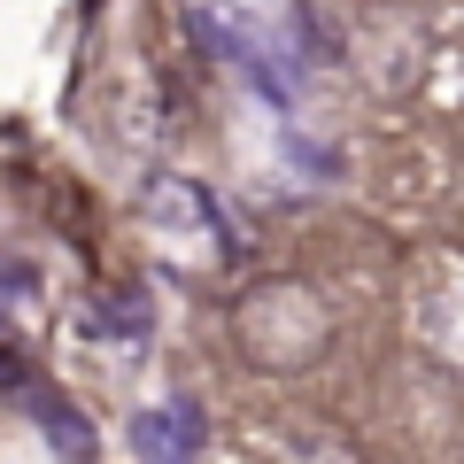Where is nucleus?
<instances>
[{"mask_svg":"<svg viewBox=\"0 0 464 464\" xmlns=\"http://www.w3.org/2000/svg\"><path fill=\"white\" fill-rule=\"evenodd\" d=\"M32 411L47 418V441L63 449V457H93V426H85V411H70V402L47 395V387H32Z\"/></svg>","mask_w":464,"mask_h":464,"instance_id":"nucleus-3","label":"nucleus"},{"mask_svg":"<svg viewBox=\"0 0 464 464\" xmlns=\"http://www.w3.org/2000/svg\"><path fill=\"white\" fill-rule=\"evenodd\" d=\"M132 449H140V457H194V449H201V411H194V402L140 411L132 418Z\"/></svg>","mask_w":464,"mask_h":464,"instance_id":"nucleus-2","label":"nucleus"},{"mask_svg":"<svg viewBox=\"0 0 464 464\" xmlns=\"http://www.w3.org/2000/svg\"><path fill=\"white\" fill-rule=\"evenodd\" d=\"M85 333H109V341H140L148 333V302L140 295H101L85 310Z\"/></svg>","mask_w":464,"mask_h":464,"instance_id":"nucleus-4","label":"nucleus"},{"mask_svg":"<svg viewBox=\"0 0 464 464\" xmlns=\"http://www.w3.org/2000/svg\"><path fill=\"white\" fill-rule=\"evenodd\" d=\"M140 217H148L155 232H170V240H186V248H201V240H209V256H232L225 217H217V201L201 194L194 179H148V194H140Z\"/></svg>","mask_w":464,"mask_h":464,"instance_id":"nucleus-1","label":"nucleus"}]
</instances>
